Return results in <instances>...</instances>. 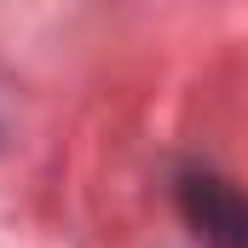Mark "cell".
<instances>
[{"mask_svg":"<svg viewBox=\"0 0 248 248\" xmlns=\"http://www.w3.org/2000/svg\"><path fill=\"white\" fill-rule=\"evenodd\" d=\"M185 214L196 231L219 248H248V196H237L219 179H185Z\"/></svg>","mask_w":248,"mask_h":248,"instance_id":"1","label":"cell"}]
</instances>
